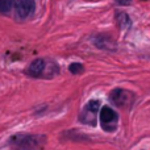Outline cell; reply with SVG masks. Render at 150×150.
Wrapping results in <instances>:
<instances>
[{
    "mask_svg": "<svg viewBox=\"0 0 150 150\" xmlns=\"http://www.w3.org/2000/svg\"><path fill=\"white\" fill-rule=\"evenodd\" d=\"M44 144H45L44 136L20 134V136H15L11 140V145L17 150H36L41 148Z\"/></svg>",
    "mask_w": 150,
    "mask_h": 150,
    "instance_id": "1",
    "label": "cell"
},
{
    "mask_svg": "<svg viewBox=\"0 0 150 150\" xmlns=\"http://www.w3.org/2000/svg\"><path fill=\"white\" fill-rule=\"evenodd\" d=\"M136 95L124 88H115L109 93V100L119 108H129L134 103Z\"/></svg>",
    "mask_w": 150,
    "mask_h": 150,
    "instance_id": "2",
    "label": "cell"
},
{
    "mask_svg": "<svg viewBox=\"0 0 150 150\" xmlns=\"http://www.w3.org/2000/svg\"><path fill=\"white\" fill-rule=\"evenodd\" d=\"M100 125L105 132H115L117 129V122H119V115L109 107H103L99 113Z\"/></svg>",
    "mask_w": 150,
    "mask_h": 150,
    "instance_id": "3",
    "label": "cell"
},
{
    "mask_svg": "<svg viewBox=\"0 0 150 150\" xmlns=\"http://www.w3.org/2000/svg\"><path fill=\"white\" fill-rule=\"evenodd\" d=\"M99 107H100V101L99 100H91L88 104L83 108L82 113H80V120L84 124L96 125V115L99 112Z\"/></svg>",
    "mask_w": 150,
    "mask_h": 150,
    "instance_id": "4",
    "label": "cell"
},
{
    "mask_svg": "<svg viewBox=\"0 0 150 150\" xmlns=\"http://www.w3.org/2000/svg\"><path fill=\"white\" fill-rule=\"evenodd\" d=\"M36 9V1L34 0H17L16 3V16L20 20L29 17Z\"/></svg>",
    "mask_w": 150,
    "mask_h": 150,
    "instance_id": "5",
    "label": "cell"
},
{
    "mask_svg": "<svg viewBox=\"0 0 150 150\" xmlns=\"http://www.w3.org/2000/svg\"><path fill=\"white\" fill-rule=\"evenodd\" d=\"M93 44L99 47V49L104 50H116V42L107 34H99L93 38Z\"/></svg>",
    "mask_w": 150,
    "mask_h": 150,
    "instance_id": "6",
    "label": "cell"
},
{
    "mask_svg": "<svg viewBox=\"0 0 150 150\" xmlns=\"http://www.w3.org/2000/svg\"><path fill=\"white\" fill-rule=\"evenodd\" d=\"M44 70H45V61L42 59V58H37V59H34L33 62L28 66L26 74L33 76V78H38L42 75Z\"/></svg>",
    "mask_w": 150,
    "mask_h": 150,
    "instance_id": "7",
    "label": "cell"
},
{
    "mask_svg": "<svg viewBox=\"0 0 150 150\" xmlns=\"http://www.w3.org/2000/svg\"><path fill=\"white\" fill-rule=\"evenodd\" d=\"M116 20L121 29H129L132 26V20L125 12H116Z\"/></svg>",
    "mask_w": 150,
    "mask_h": 150,
    "instance_id": "8",
    "label": "cell"
},
{
    "mask_svg": "<svg viewBox=\"0 0 150 150\" xmlns=\"http://www.w3.org/2000/svg\"><path fill=\"white\" fill-rule=\"evenodd\" d=\"M15 5V0H0V12L8 13Z\"/></svg>",
    "mask_w": 150,
    "mask_h": 150,
    "instance_id": "9",
    "label": "cell"
},
{
    "mask_svg": "<svg viewBox=\"0 0 150 150\" xmlns=\"http://www.w3.org/2000/svg\"><path fill=\"white\" fill-rule=\"evenodd\" d=\"M69 70H70V73H73V74H80V73H83L84 67H83L82 63H71Z\"/></svg>",
    "mask_w": 150,
    "mask_h": 150,
    "instance_id": "10",
    "label": "cell"
},
{
    "mask_svg": "<svg viewBox=\"0 0 150 150\" xmlns=\"http://www.w3.org/2000/svg\"><path fill=\"white\" fill-rule=\"evenodd\" d=\"M119 5H129L132 3V0H115Z\"/></svg>",
    "mask_w": 150,
    "mask_h": 150,
    "instance_id": "11",
    "label": "cell"
}]
</instances>
